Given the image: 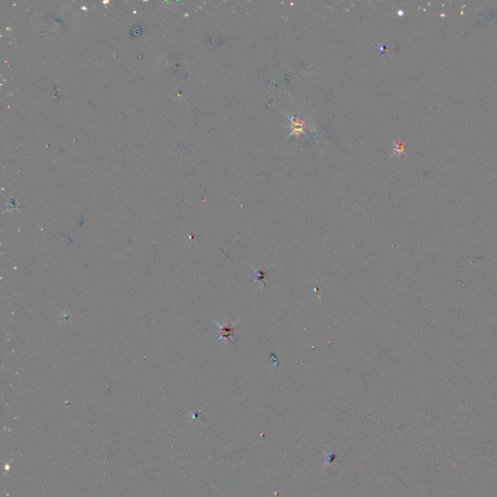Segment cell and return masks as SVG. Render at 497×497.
Returning a JSON list of instances; mask_svg holds the SVG:
<instances>
[{
  "label": "cell",
  "mask_w": 497,
  "mask_h": 497,
  "mask_svg": "<svg viewBox=\"0 0 497 497\" xmlns=\"http://www.w3.org/2000/svg\"><path fill=\"white\" fill-rule=\"evenodd\" d=\"M233 330L232 328H229V327H224L222 328V333H221V337H223V339H228L231 334H232Z\"/></svg>",
  "instance_id": "obj_1"
}]
</instances>
